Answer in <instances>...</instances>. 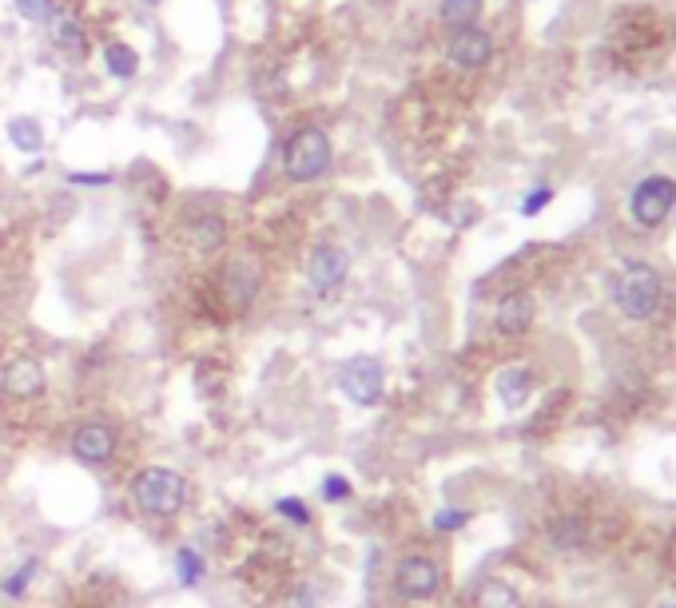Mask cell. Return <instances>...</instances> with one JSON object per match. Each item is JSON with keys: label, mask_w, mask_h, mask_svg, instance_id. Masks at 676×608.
<instances>
[{"label": "cell", "mask_w": 676, "mask_h": 608, "mask_svg": "<svg viewBox=\"0 0 676 608\" xmlns=\"http://www.w3.org/2000/svg\"><path fill=\"white\" fill-rule=\"evenodd\" d=\"M175 581L184 588H196L203 581V557L196 549H179L175 553Z\"/></svg>", "instance_id": "obj_20"}, {"label": "cell", "mask_w": 676, "mask_h": 608, "mask_svg": "<svg viewBox=\"0 0 676 608\" xmlns=\"http://www.w3.org/2000/svg\"><path fill=\"white\" fill-rule=\"evenodd\" d=\"M481 605L486 608H513L517 605V597H513L505 585H486L481 588Z\"/></svg>", "instance_id": "obj_25"}, {"label": "cell", "mask_w": 676, "mask_h": 608, "mask_svg": "<svg viewBox=\"0 0 676 608\" xmlns=\"http://www.w3.org/2000/svg\"><path fill=\"white\" fill-rule=\"evenodd\" d=\"M0 386H4V394H9V398L33 402V398H40V394H45L48 374H45V367H40L36 358H16V362H9V367H4V374H0Z\"/></svg>", "instance_id": "obj_10"}, {"label": "cell", "mask_w": 676, "mask_h": 608, "mask_svg": "<svg viewBox=\"0 0 676 608\" xmlns=\"http://www.w3.org/2000/svg\"><path fill=\"white\" fill-rule=\"evenodd\" d=\"M191 243L199 251H220L227 243V219L223 215H199L191 219Z\"/></svg>", "instance_id": "obj_15"}, {"label": "cell", "mask_w": 676, "mask_h": 608, "mask_svg": "<svg viewBox=\"0 0 676 608\" xmlns=\"http://www.w3.org/2000/svg\"><path fill=\"white\" fill-rule=\"evenodd\" d=\"M16 12H21L28 24H48L52 12H57V0H16Z\"/></svg>", "instance_id": "obj_21"}, {"label": "cell", "mask_w": 676, "mask_h": 608, "mask_svg": "<svg viewBox=\"0 0 676 608\" xmlns=\"http://www.w3.org/2000/svg\"><path fill=\"white\" fill-rule=\"evenodd\" d=\"M40 573V557H28L24 564H16L9 576H4V585H0V593L9 600H21L24 593H28V585H33V576Z\"/></svg>", "instance_id": "obj_19"}, {"label": "cell", "mask_w": 676, "mask_h": 608, "mask_svg": "<svg viewBox=\"0 0 676 608\" xmlns=\"http://www.w3.org/2000/svg\"><path fill=\"white\" fill-rule=\"evenodd\" d=\"M68 184L104 187V184H112V172H68Z\"/></svg>", "instance_id": "obj_28"}, {"label": "cell", "mask_w": 676, "mask_h": 608, "mask_svg": "<svg viewBox=\"0 0 676 608\" xmlns=\"http://www.w3.org/2000/svg\"><path fill=\"white\" fill-rule=\"evenodd\" d=\"M318 597H323V593H318L315 585H303V588H295V593H291L287 608H318V605H323Z\"/></svg>", "instance_id": "obj_26"}, {"label": "cell", "mask_w": 676, "mask_h": 608, "mask_svg": "<svg viewBox=\"0 0 676 608\" xmlns=\"http://www.w3.org/2000/svg\"><path fill=\"white\" fill-rule=\"evenodd\" d=\"M140 4H143V9H155V4H160V0H140Z\"/></svg>", "instance_id": "obj_29"}, {"label": "cell", "mask_w": 676, "mask_h": 608, "mask_svg": "<svg viewBox=\"0 0 676 608\" xmlns=\"http://www.w3.org/2000/svg\"><path fill=\"white\" fill-rule=\"evenodd\" d=\"M338 390H342V398L354 406H378L383 402V390H386V370L378 358L371 355H359L350 358L347 367L338 370Z\"/></svg>", "instance_id": "obj_4"}, {"label": "cell", "mask_w": 676, "mask_h": 608, "mask_svg": "<svg viewBox=\"0 0 676 608\" xmlns=\"http://www.w3.org/2000/svg\"><path fill=\"white\" fill-rule=\"evenodd\" d=\"M553 199V191L549 187H537V191H529L522 203V215H537V211H546V203Z\"/></svg>", "instance_id": "obj_27"}, {"label": "cell", "mask_w": 676, "mask_h": 608, "mask_svg": "<svg viewBox=\"0 0 676 608\" xmlns=\"http://www.w3.org/2000/svg\"><path fill=\"white\" fill-rule=\"evenodd\" d=\"M323 497H327V506H342L350 497V482L342 473H327V477H323Z\"/></svg>", "instance_id": "obj_23"}, {"label": "cell", "mask_w": 676, "mask_h": 608, "mask_svg": "<svg viewBox=\"0 0 676 608\" xmlns=\"http://www.w3.org/2000/svg\"><path fill=\"white\" fill-rule=\"evenodd\" d=\"M52 40H57L60 52H72V57H84V48H88V33H84V21L76 12L68 9H57L52 12Z\"/></svg>", "instance_id": "obj_13"}, {"label": "cell", "mask_w": 676, "mask_h": 608, "mask_svg": "<svg viewBox=\"0 0 676 608\" xmlns=\"http://www.w3.org/2000/svg\"><path fill=\"white\" fill-rule=\"evenodd\" d=\"M220 287H223L227 307L243 314V310H251V302L259 299V287H263V263H259L255 255H235L231 263L223 266Z\"/></svg>", "instance_id": "obj_5"}, {"label": "cell", "mask_w": 676, "mask_h": 608, "mask_svg": "<svg viewBox=\"0 0 676 608\" xmlns=\"http://www.w3.org/2000/svg\"><path fill=\"white\" fill-rule=\"evenodd\" d=\"M330 160H335L330 139L315 124L291 132L287 144H283V172H287L291 184H315V179H323L330 172Z\"/></svg>", "instance_id": "obj_1"}, {"label": "cell", "mask_w": 676, "mask_h": 608, "mask_svg": "<svg viewBox=\"0 0 676 608\" xmlns=\"http://www.w3.org/2000/svg\"><path fill=\"white\" fill-rule=\"evenodd\" d=\"M132 497H136V506H140L143 513L175 517L187 501V482H184V473L172 470V466H148V470L136 473Z\"/></svg>", "instance_id": "obj_3"}, {"label": "cell", "mask_w": 676, "mask_h": 608, "mask_svg": "<svg viewBox=\"0 0 676 608\" xmlns=\"http://www.w3.org/2000/svg\"><path fill=\"white\" fill-rule=\"evenodd\" d=\"M442 24L446 28H454V33H462V28H478V16H481V0H442Z\"/></svg>", "instance_id": "obj_18"}, {"label": "cell", "mask_w": 676, "mask_h": 608, "mask_svg": "<svg viewBox=\"0 0 676 608\" xmlns=\"http://www.w3.org/2000/svg\"><path fill=\"white\" fill-rule=\"evenodd\" d=\"M490 57H493V36L481 33V28H462V33H454V40H450V64H454V69L478 72L490 64Z\"/></svg>", "instance_id": "obj_11"}, {"label": "cell", "mask_w": 676, "mask_h": 608, "mask_svg": "<svg viewBox=\"0 0 676 608\" xmlns=\"http://www.w3.org/2000/svg\"><path fill=\"white\" fill-rule=\"evenodd\" d=\"M4 136H9L12 148L24 151V156H33V151L45 148V127H40V120H33V115H12L9 124H4Z\"/></svg>", "instance_id": "obj_14"}, {"label": "cell", "mask_w": 676, "mask_h": 608, "mask_svg": "<svg viewBox=\"0 0 676 608\" xmlns=\"http://www.w3.org/2000/svg\"><path fill=\"white\" fill-rule=\"evenodd\" d=\"M534 314H537L534 295H525V290H513V295H505V299L498 302L493 326H498L502 334H510V338H517V334H525L529 326H534Z\"/></svg>", "instance_id": "obj_12"}, {"label": "cell", "mask_w": 676, "mask_h": 608, "mask_svg": "<svg viewBox=\"0 0 676 608\" xmlns=\"http://www.w3.org/2000/svg\"><path fill=\"white\" fill-rule=\"evenodd\" d=\"M275 513L295 521V525H311V509H306L303 497H279V501H275Z\"/></svg>", "instance_id": "obj_22"}, {"label": "cell", "mask_w": 676, "mask_h": 608, "mask_svg": "<svg viewBox=\"0 0 676 608\" xmlns=\"http://www.w3.org/2000/svg\"><path fill=\"white\" fill-rule=\"evenodd\" d=\"M350 275V255L347 247H338V243H318L311 259H306V283L315 295H330L347 283Z\"/></svg>", "instance_id": "obj_8"}, {"label": "cell", "mask_w": 676, "mask_h": 608, "mask_svg": "<svg viewBox=\"0 0 676 608\" xmlns=\"http://www.w3.org/2000/svg\"><path fill=\"white\" fill-rule=\"evenodd\" d=\"M72 454L84 461V466H104L116 454V430L104 422H84L76 425L72 434Z\"/></svg>", "instance_id": "obj_9"}, {"label": "cell", "mask_w": 676, "mask_h": 608, "mask_svg": "<svg viewBox=\"0 0 676 608\" xmlns=\"http://www.w3.org/2000/svg\"><path fill=\"white\" fill-rule=\"evenodd\" d=\"M629 207H633V219H637L641 227H661L676 207V184L668 175H649L644 184H637Z\"/></svg>", "instance_id": "obj_6"}, {"label": "cell", "mask_w": 676, "mask_h": 608, "mask_svg": "<svg viewBox=\"0 0 676 608\" xmlns=\"http://www.w3.org/2000/svg\"><path fill=\"white\" fill-rule=\"evenodd\" d=\"M395 588H398V597H406V600H430V597H438V588H442V569H438L434 557H422V553L402 557L395 569Z\"/></svg>", "instance_id": "obj_7"}, {"label": "cell", "mask_w": 676, "mask_h": 608, "mask_svg": "<svg viewBox=\"0 0 676 608\" xmlns=\"http://www.w3.org/2000/svg\"><path fill=\"white\" fill-rule=\"evenodd\" d=\"M661 299H665V287L649 263H625L613 275V302L625 319H653L661 310Z\"/></svg>", "instance_id": "obj_2"}, {"label": "cell", "mask_w": 676, "mask_h": 608, "mask_svg": "<svg viewBox=\"0 0 676 608\" xmlns=\"http://www.w3.org/2000/svg\"><path fill=\"white\" fill-rule=\"evenodd\" d=\"M104 69L116 76V80H132L136 72H140V57H136V48H128L124 40H112L104 45Z\"/></svg>", "instance_id": "obj_17"}, {"label": "cell", "mask_w": 676, "mask_h": 608, "mask_svg": "<svg viewBox=\"0 0 676 608\" xmlns=\"http://www.w3.org/2000/svg\"><path fill=\"white\" fill-rule=\"evenodd\" d=\"M529 386H534V382H529V370H522V367H510L498 374V398H502L510 410H517V406L529 398Z\"/></svg>", "instance_id": "obj_16"}, {"label": "cell", "mask_w": 676, "mask_h": 608, "mask_svg": "<svg viewBox=\"0 0 676 608\" xmlns=\"http://www.w3.org/2000/svg\"><path fill=\"white\" fill-rule=\"evenodd\" d=\"M466 521H470L466 509H438V513H434V529H438V533H454V529H462Z\"/></svg>", "instance_id": "obj_24"}]
</instances>
